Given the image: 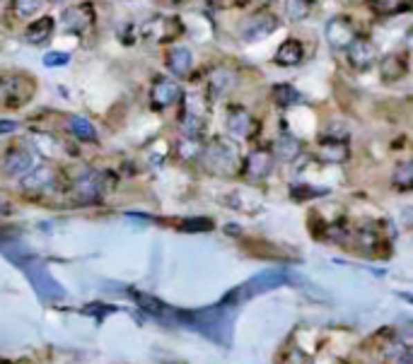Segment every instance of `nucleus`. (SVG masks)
I'll return each mask as SVG.
<instances>
[{
	"mask_svg": "<svg viewBox=\"0 0 413 364\" xmlns=\"http://www.w3.org/2000/svg\"><path fill=\"white\" fill-rule=\"evenodd\" d=\"M275 155L283 162H295L302 155V142L293 135H280L278 140H275Z\"/></svg>",
	"mask_w": 413,
	"mask_h": 364,
	"instance_id": "18",
	"label": "nucleus"
},
{
	"mask_svg": "<svg viewBox=\"0 0 413 364\" xmlns=\"http://www.w3.org/2000/svg\"><path fill=\"white\" fill-rule=\"evenodd\" d=\"M32 169H34V152L27 145H15L5 152L3 171L8 176H24Z\"/></svg>",
	"mask_w": 413,
	"mask_h": 364,
	"instance_id": "5",
	"label": "nucleus"
},
{
	"mask_svg": "<svg viewBox=\"0 0 413 364\" xmlns=\"http://www.w3.org/2000/svg\"><path fill=\"white\" fill-rule=\"evenodd\" d=\"M285 5H288V17L290 19H304L309 12L307 3L304 0H285Z\"/></svg>",
	"mask_w": 413,
	"mask_h": 364,
	"instance_id": "25",
	"label": "nucleus"
},
{
	"mask_svg": "<svg viewBox=\"0 0 413 364\" xmlns=\"http://www.w3.org/2000/svg\"><path fill=\"white\" fill-rule=\"evenodd\" d=\"M235 85H237V73H235L232 68H215V70H210L208 87L215 97L230 95V92L235 90Z\"/></svg>",
	"mask_w": 413,
	"mask_h": 364,
	"instance_id": "11",
	"label": "nucleus"
},
{
	"mask_svg": "<svg viewBox=\"0 0 413 364\" xmlns=\"http://www.w3.org/2000/svg\"><path fill=\"white\" fill-rule=\"evenodd\" d=\"M346 51H348V61H351V66L360 73L370 70L377 61V46L365 37H356Z\"/></svg>",
	"mask_w": 413,
	"mask_h": 364,
	"instance_id": "4",
	"label": "nucleus"
},
{
	"mask_svg": "<svg viewBox=\"0 0 413 364\" xmlns=\"http://www.w3.org/2000/svg\"><path fill=\"white\" fill-rule=\"evenodd\" d=\"M104 195V176L95 169H85L73 181V200L80 205H95Z\"/></svg>",
	"mask_w": 413,
	"mask_h": 364,
	"instance_id": "3",
	"label": "nucleus"
},
{
	"mask_svg": "<svg viewBox=\"0 0 413 364\" xmlns=\"http://www.w3.org/2000/svg\"><path fill=\"white\" fill-rule=\"evenodd\" d=\"M53 34V19L51 17H39L37 22H32L27 27V32H24V39H27L29 44H46L48 39H51Z\"/></svg>",
	"mask_w": 413,
	"mask_h": 364,
	"instance_id": "16",
	"label": "nucleus"
},
{
	"mask_svg": "<svg viewBox=\"0 0 413 364\" xmlns=\"http://www.w3.org/2000/svg\"><path fill=\"white\" fill-rule=\"evenodd\" d=\"M17 17H34L42 10V0H12Z\"/></svg>",
	"mask_w": 413,
	"mask_h": 364,
	"instance_id": "23",
	"label": "nucleus"
},
{
	"mask_svg": "<svg viewBox=\"0 0 413 364\" xmlns=\"http://www.w3.org/2000/svg\"><path fill=\"white\" fill-rule=\"evenodd\" d=\"M42 63L46 68H61V66H68V63H71V56H68V53L48 51L46 56L42 58Z\"/></svg>",
	"mask_w": 413,
	"mask_h": 364,
	"instance_id": "26",
	"label": "nucleus"
},
{
	"mask_svg": "<svg viewBox=\"0 0 413 364\" xmlns=\"http://www.w3.org/2000/svg\"><path fill=\"white\" fill-rule=\"evenodd\" d=\"M278 29V17H273L271 12H252L244 19H239L237 34L244 41H264Z\"/></svg>",
	"mask_w": 413,
	"mask_h": 364,
	"instance_id": "2",
	"label": "nucleus"
},
{
	"mask_svg": "<svg viewBox=\"0 0 413 364\" xmlns=\"http://www.w3.org/2000/svg\"><path fill=\"white\" fill-rule=\"evenodd\" d=\"M380 70H382V80L385 82H396L406 75L409 66H406L404 56H399V53H389V56H385V61H382Z\"/></svg>",
	"mask_w": 413,
	"mask_h": 364,
	"instance_id": "15",
	"label": "nucleus"
},
{
	"mask_svg": "<svg viewBox=\"0 0 413 364\" xmlns=\"http://www.w3.org/2000/svg\"><path fill=\"white\" fill-rule=\"evenodd\" d=\"M8 210H10V205H8V203H5V200H3V198H0V215H3V213H8Z\"/></svg>",
	"mask_w": 413,
	"mask_h": 364,
	"instance_id": "30",
	"label": "nucleus"
},
{
	"mask_svg": "<svg viewBox=\"0 0 413 364\" xmlns=\"http://www.w3.org/2000/svg\"><path fill=\"white\" fill-rule=\"evenodd\" d=\"M167 24H169V19L155 17V19H150L145 27H143V34H145V37H150V39H155V41H167V39H169V34L165 32Z\"/></svg>",
	"mask_w": 413,
	"mask_h": 364,
	"instance_id": "22",
	"label": "nucleus"
},
{
	"mask_svg": "<svg viewBox=\"0 0 413 364\" xmlns=\"http://www.w3.org/2000/svg\"><path fill=\"white\" fill-rule=\"evenodd\" d=\"M184 229H186V232H196V229H201V232H208V229H213V222H210V220H205V218L186 220Z\"/></svg>",
	"mask_w": 413,
	"mask_h": 364,
	"instance_id": "27",
	"label": "nucleus"
},
{
	"mask_svg": "<svg viewBox=\"0 0 413 364\" xmlns=\"http://www.w3.org/2000/svg\"><path fill=\"white\" fill-rule=\"evenodd\" d=\"M324 32H327L329 46L336 48V51H346L353 39H356V29H353V24L346 17H331Z\"/></svg>",
	"mask_w": 413,
	"mask_h": 364,
	"instance_id": "6",
	"label": "nucleus"
},
{
	"mask_svg": "<svg viewBox=\"0 0 413 364\" xmlns=\"http://www.w3.org/2000/svg\"><path fill=\"white\" fill-rule=\"evenodd\" d=\"M181 135L189 137V140H199L201 135H203L205 131V121L201 119L199 114H194V111H189V114L181 119Z\"/></svg>",
	"mask_w": 413,
	"mask_h": 364,
	"instance_id": "21",
	"label": "nucleus"
},
{
	"mask_svg": "<svg viewBox=\"0 0 413 364\" xmlns=\"http://www.w3.org/2000/svg\"><path fill=\"white\" fill-rule=\"evenodd\" d=\"M228 131H230V135L237 137V140H244V137H249V135H252V131H254L252 114H249L247 109H242V106L232 109L228 114Z\"/></svg>",
	"mask_w": 413,
	"mask_h": 364,
	"instance_id": "12",
	"label": "nucleus"
},
{
	"mask_svg": "<svg viewBox=\"0 0 413 364\" xmlns=\"http://www.w3.org/2000/svg\"><path fill=\"white\" fill-rule=\"evenodd\" d=\"M191 63H194V56H191L189 48L176 46L167 53V68H169L172 75L176 77H186L191 73Z\"/></svg>",
	"mask_w": 413,
	"mask_h": 364,
	"instance_id": "13",
	"label": "nucleus"
},
{
	"mask_svg": "<svg viewBox=\"0 0 413 364\" xmlns=\"http://www.w3.org/2000/svg\"><path fill=\"white\" fill-rule=\"evenodd\" d=\"M19 128L17 121L12 119H0V135H5V133H15Z\"/></svg>",
	"mask_w": 413,
	"mask_h": 364,
	"instance_id": "29",
	"label": "nucleus"
},
{
	"mask_svg": "<svg viewBox=\"0 0 413 364\" xmlns=\"http://www.w3.org/2000/svg\"><path fill=\"white\" fill-rule=\"evenodd\" d=\"M51 3H61V0H51Z\"/></svg>",
	"mask_w": 413,
	"mask_h": 364,
	"instance_id": "31",
	"label": "nucleus"
},
{
	"mask_svg": "<svg viewBox=\"0 0 413 364\" xmlns=\"http://www.w3.org/2000/svg\"><path fill=\"white\" fill-rule=\"evenodd\" d=\"M348 157V147L338 140H329L319 147V160L327 162V164H338Z\"/></svg>",
	"mask_w": 413,
	"mask_h": 364,
	"instance_id": "19",
	"label": "nucleus"
},
{
	"mask_svg": "<svg viewBox=\"0 0 413 364\" xmlns=\"http://www.w3.org/2000/svg\"><path fill=\"white\" fill-rule=\"evenodd\" d=\"M179 95H181V90L174 80L160 77V80H155V87H152V92H150V99L157 109H165V106L174 104V102L179 99Z\"/></svg>",
	"mask_w": 413,
	"mask_h": 364,
	"instance_id": "10",
	"label": "nucleus"
},
{
	"mask_svg": "<svg viewBox=\"0 0 413 364\" xmlns=\"http://www.w3.org/2000/svg\"><path fill=\"white\" fill-rule=\"evenodd\" d=\"M136 302L140 304V307H145L147 312H162V309H165L160 302H155L150 294H136Z\"/></svg>",
	"mask_w": 413,
	"mask_h": 364,
	"instance_id": "28",
	"label": "nucleus"
},
{
	"mask_svg": "<svg viewBox=\"0 0 413 364\" xmlns=\"http://www.w3.org/2000/svg\"><path fill=\"white\" fill-rule=\"evenodd\" d=\"M302 56H304L302 44H300L297 39H288V41L280 44V48L275 51L273 61L278 63V66H283V68H293V66H297V63L302 61Z\"/></svg>",
	"mask_w": 413,
	"mask_h": 364,
	"instance_id": "14",
	"label": "nucleus"
},
{
	"mask_svg": "<svg viewBox=\"0 0 413 364\" xmlns=\"http://www.w3.org/2000/svg\"><path fill=\"white\" fill-rule=\"evenodd\" d=\"M394 184H399L401 189H409L413 184V164L411 162H401L394 169Z\"/></svg>",
	"mask_w": 413,
	"mask_h": 364,
	"instance_id": "24",
	"label": "nucleus"
},
{
	"mask_svg": "<svg viewBox=\"0 0 413 364\" xmlns=\"http://www.w3.org/2000/svg\"><path fill=\"white\" fill-rule=\"evenodd\" d=\"M56 186V171L51 164L34 166L32 171L22 176V191L27 193H44V191H53Z\"/></svg>",
	"mask_w": 413,
	"mask_h": 364,
	"instance_id": "7",
	"label": "nucleus"
},
{
	"mask_svg": "<svg viewBox=\"0 0 413 364\" xmlns=\"http://www.w3.org/2000/svg\"><path fill=\"white\" fill-rule=\"evenodd\" d=\"M92 19H95V15H92L90 5H77V8H68V10H63V15H61L63 32H68V34H82L92 24Z\"/></svg>",
	"mask_w": 413,
	"mask_h": 364,
	"instance_id": "8",
	"label": "nucleus"
},
{
	"mask_svg": "<svg viewBox=\"0 0 413 364\" xmlns=\"http://www.w3.org/2000/svg\"><path fill=\"white\" fill-rule=\"evenodd\" d=\"M273 99L280 109H293V106H297L300 102H302V95L290 85H275L273 87Z\"/></svg>",
	"mask_w": 413,
	"mask_h": 364,
	"instance_id": "20",
	"label": "nucleus"
},
{
	"mask_svg": "<svg viewBox=\"0 0 413 364\" xmlns=\"http://www.w3.org/2000/svg\"><path fill=\"white\" fill-rule=\"evenodd\" d=\"M201 162H203L205 169L213 171V174H220V176L235 174V171L239 169L237 145L230 142V140H225V137H215L210 145L203 147V152H201Z\"/></svg>",
	"mask_w": 413,
	"mask_h": 364,
	"instance_id": "1",
	"label": "nucleus"
},
{
	"mask_svg": "<svg viewBox=\"0 0 413 364\" xmlns=\"http://www.w3.org/2000/svg\"><path fill=\"white\" fill-rule=\"evenodd\" d=\"M68 131L73 133V135L77 137V140L82 142H97V131L95 126H92L90 121L85 119V116H77V114H71L68 116Z\"/></svg>",
	"mask_w": 413,
	"mask_h": 364,
	"instance_id": "17",
	"label": "nucleus"
},
{
	"mask_svg": "<svg viewBox=\"0 0 413 364\" xmlns=\"http://www.w3.org/2000/svg\"><path fill=\"white\" fill-rule=\"evenodd\" d=\"M271 171H273V155L268 150H264V147L261 150H254L247 157V162H244V174L254 181L266 179Z\"/></svg>",
	"mask_w": 413,
	"mask_h": 364,
	"instance_id": "9",
	"label": "nucleus"
}]
</instances>
